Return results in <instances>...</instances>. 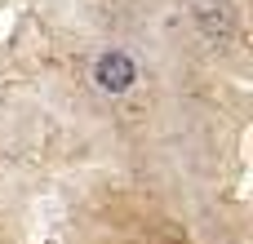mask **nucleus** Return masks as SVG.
<instances>
[{
    "instance_id": "f257e3e1",
    "label": "nucleus",
    "mask_w": 253,
    "mask_h": 244,
    "mask_svg": "<svg viewBox=\"0 0 253 244\" xmlns=\"http://www.w3.org/2000/svg\"><path fill=\"white\" fill-rule=\"evenodd\" d=\"M93 80H98V89H102V93H125V89H133L138 67H133V58H129V53L111 49V53H102V58L93 62Z\"/></svg>"
},
{
    "instance_id": "f03ea898",
    "label": "nucleus",
    "mask_w": 253,
    "mask_h": 244,
    "mask_svg": "<svg viewBox=\"0 0 253 244\" xmlns=\"http://www.w3.org/2000/svg\"><path fill=\"white\" fill-rule=\"evenodd\" d=\"M196 18H200L205 36H218V40H222V36L231 31V13H227V4H200Z\"/></svg>"
}]
</instances>
